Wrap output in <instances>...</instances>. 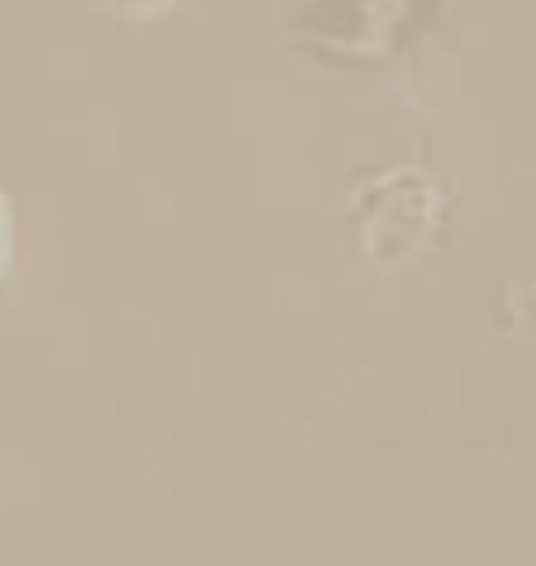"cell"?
Listing matches in <instances>:
<instances>
[{"label": "cell", "instance_id": "cell-1", "mask_svg": "<svg viewBox=\"0 0 536 566\" xmlns=\"http://www.w3.org/2000/svg\"><path fill=\"white\" fill-rule=\"evenodd\" d=\"M8 262H11V207L0 191V276L8 273Z\"/></svg>", "mask_w": 536, "mask_h": 566}]
</instances>
